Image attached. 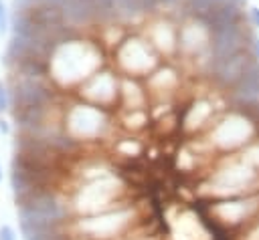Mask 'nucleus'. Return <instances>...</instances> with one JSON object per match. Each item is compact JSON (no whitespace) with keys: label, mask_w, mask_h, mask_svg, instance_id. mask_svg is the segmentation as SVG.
<instances>
[{"label":"nucleus","mask_w":259,"mask_h":240,"mask_svg":"<svg viewBox=\"0 0 259 240\" xmlns=\"http://www.w3.org/2000/svg\"><path fill=\"white\" fill-rule=\"evenodd\" d=\"M247 24H251V28H259V6H251L247 10Z\"/></svg>","instance_id":"dca6fc26"},{"label":"nucleus","mask_w":259,"mask_h":240,"mask_svg":"<svg viewBox=\"0 0 259 240\" xmlns=\"http://www.w3.org/2000/svg\"><path fill=\"white\" fill-rule=\"evenodd\" d=\"M0 182H2V165H0Z\"/></svg>","instance_id":"b1692460"},{"label":"nucleus","mask_w":259,"mask_h":240,"mask_svg":"<svg viewBox=\"0 0 259 240\" xmlns=\"http://www.w3.org/2000/svg\"><path fill=\"white\" fill-rule=\"evenodd\" d=\"M225 0H186V4L182 6L184 12L192 18H204L206 14H210L219 4H223Z\"/></svg>","instance_id":"ddd939ff"},{"label":"nucleus","mask_w":259,"mask_h":240,"mask_svg":"<svg viewBox=\"0 0 259 240\" xmlns=\"http://www.w3.org/2000/svg\"><path fill=\"white\" fill-rule=\"evenodd\" d=\"M4 30V8H2V4H0V32Z\"/></svg>","instance_id":"412c9836"},{"label":"nucleus","mask_w":259,"mask_h":240,"mask_svg":"<svg viewBox=\"0 0 259 240\" xmlns=\"http://www.w3.org/2000/svg\"><path fill=\"white\" fill-rule=\"evenodd\" d=\"M0 240H16V236H14V230H12L8 224L0 226Z\"/></svg>","instance_id":"a211bd4d"},{"label":"nucleus","mask_w":259,"mask_h":240,"mask_svg":"<svg viewBox=\"0 0 259 240\" xmlns=\"http://www.w3.org/2000/svg\"><path fill=\"white\" fill-rule=\"evenodd\" d=\"M212 212L217 214L219 222H223L225 226L249 224L259 216V192L231 196L225 202H217L212 206Z\"/></svg>","instance_id":"f03ea898"},{"label":"nucleus","mask_w":259,"mask_h":240,"mask_svg":"<svg viewBox=\"0 0 259 240\" xmlns=\"http://www.w3.org/2000/svg\"><path fill=\"white\" fill-rule=\"evenodd\" d=\"M257 135H259V127L255 119L241 109H233L223 121L214 125L210 133L212 137L210 141L223 151H235V149H241L253 143Z\"/></svg>","instance_id":"f257e3e1"},{"label":"nucleus","mask_w":259,"mask_h":240,"mask_svg":"<svg viewBox=\"0 0 259 240\" xmlns=\"http://www.w3.org/2000/svg\"><path fill=\"white\" fill-rule=\"evenodd\" d=\"M93 8H95V16L99 18H111L117 14L115 0H93Z\"/></svg>","instance_id":"4468645a"},{"label":"nucleus","mask_w":259,"mask_h":240,"mask_svg":"<svg viewBox=\"0 0 259 240\" xmlns=\"http://www.w3.org/2000/svg\"><path fill=\"white\" fill-rule=\"evenodd\" d=\"M121 61L123 58H132L134 56V61H130L127 65H125V69L127 71H132V73H144V71H150L152 67H154V54H152V50H150V46L144 42V40H127V44H123V48H121Z\"/></svg>","instance_id":"9d476101"},{"label":"nucleus","mask_w":259,"mask_h":240,"mask_svg":"<svg viewBox=\"0 0 259 240\" xmlns=\"http://www.w3.org/2000/svg\"><path fill=\"white\" fill-rule=\"evenodd\" d=\"M115 6H117V14H123V16H134L142 12L140 0H115Z\"/></svg>","instance_id":"2eb2a0df"},{"label":"nucleus","mask_w":259,"mask_h":240,"mask_svg":"<svg viewBox=\"0 0 259 240\" xmlns=\"http://www.w3.org/2000/svg\"><path fill=\"white\" fill-rule=\"evenodd\" d=\"M63 14L67 20H71L73 24H83L89 22L91 18H95V8H93V0H69L63 8Z\"/></svg>","instance_id":"f8f14e48"},{"label":"nucleus","mask_w":259,"mask_h":240,"mask_svg":"<svg viewBox=\"0 0 259 240\" xmlns=\"http://www.w3.org/2000/svg\"><path fill=\"white\" fill-rule=\"evenodd\" d=\"M130 216H132L130 210H115V212H107L95 218L81 220V228L93 238H109L127 224Z\"/></svg>","instance_id":"6e6552de"},{"label":"nucleus","mask_w":259,"mask_h":240,"mask_svg":"<svg viewBox=\"0 0 259 240\" xmlns=\"http://www.w3.org/2000/svg\"><path fill=\"white\" fill-rule=\"evenodd\" d=\"M0 131H2V133H8V125H6V121H2V119H0Z\"/></svg>","instance_id":"4be33fe9"},{"label":"nucleus","mask_w":259,"mask_h":240,"mask_svg":"<svg viewBox=\"0 0 259 240\" xmlns=\"http://www.w3.org/2000/svg\"><path fill=\"white\" fill-rule=\"evenodd\" d=\"M117 190H119V184L115 179H99L81 192L79 208L87 210V212H97L99 208H103L105 204L111 202V198L115 196Z\"/></svg>","instance_id":"1a4fd4ad"},{"label":"nucleus","mask_w":259,"mask_h":240,"mask_svg":"<svg viewBox=\"0 0 259 240\" xmlns=\"http://www.w3.org/2000/svg\"><path fill=\"white\" fill-rule=\"evenodd\" d=\"M245 22L225 24V26H219V28L210 30L208 54H210L212 61L227 58V56H231V54L247 48V42H249L251 32H249V26H245Z\"/></svg>","instance_id":"7ed1b4c3"},{"label":"nucleus","mask_w":259,"mask_h":240,"mask_svg":"<svg viewBox=\"0 0 259 240\" xmlns=\"http://www.w3.org/2000/svg\"><path fill=\"white\" fill-rule=\"evenodd\" d=\"M6 105H8V99H6V91H4V87H2V83H0V113L6 109Z\"/></svg>","instance_id":"6ab92c4d"},{"label":"nucleus","mask_w":259,"mask_h":240,"mask_svg":"<svg viewBox=\"0 0 259 240\" xmlns=\"http://www.w3.org/2000/svg\"><path fill=\"white\" fill-rule=\"evenodd\" d=\"M233 4H237V6H241V8H245L247 6V0H231Z\"/></svg>","instance_id":"5701e85b"},{"label":"nucleus","mask_w":259,"mask_h":240,"mask_svg":"<svg viewBox=\"0 0 259 240\" xmlns=\"http://www.w3.org/2000/svg\"><path fill=\"white\" fill-rule=\"evenodd\" d=\"M210 30L225 26V24H235V22H245L247 20V12L245 8L233 4L231 0H225L223 4H219L210 14H206L204 18H200Z\"/></svg>","instance_id":"9b49d317"},{"label":"nucleus","mask_w":259,"mask_h":240,"mask_svg":"<svg viewBox=\"0 0 259 240\" xmlns=\"http://www.w3.org/2000/svg\"><path fill=\"white\" fill-rule=\"evenodd\" d=\"M47 101H49V91L34 77H24L12 87V103L16 107L14 113L42 109Z\"/></svg>","instance_id":"0eeeda50"},{"label":"nucleus","mask_w":259,"mask_h":240,"mask_svg":"<svg viewBox=\"0 0 259 240\" xmlns=\"http://www.w3.org/2000/svg\"><path fill=\"white\" fill-rule=\"evenodd\" d=\"M253 61H255V56L249 52V48H243V50H239L227 58H221V61H212L208 54V75L221 89L229 91L245 77V73Z\"/></svg>","instance_id":"20e7f679"},{"label":"nucleus","mask_w":259,"mask_h":240,"mask_svg":"<svg viewBox=\"0 0 259 240\" xmlns=\"http://www.w3.org/2000/svg\"><path fill=\"white\" fill-rule=\"evenodd\" d=\"M229 101L233 109H241V111L259 105V61L257 58L249 65L245 77L235 87L229 89Z\"/></svg>","instance_id":"423d86ee"},{"label":"nucleus","mask_w":259,"mask_h":240,"mask_svg":"<svg viewBox=\"0 0 259 240\" xmlns=\"http://www.w3.org/2000/svg\"><path fill=\"white\" fill-rule=\"evenodd\" d=\"M38 2H42V4H51V6H57V8H65V4L69 2V0H38Z\"/></svg>","instance_id":"aec40b11"},{"label":"nucleus","mask_w":259,"mask_h":240,"mask_svg":"<svg viewBox=\"0 0 259 240\" xmlns=\"http://www.w3.org/2000/svg\"><path fill=\"white\" fill-rule=\"evenodd\" d=\"M18 216L59 224V222L67 216V210H65L63 204H61L55 196H51V194H32V196L26 198L24 202H20V206H18Z\"/></svg>","instance_id":"39448f33"},{"label":"nucleus","mask_w":259,"mask_h":240,"mask_svg":"<svg viewBox=\"0 0 259 240\" xmlns=\"http://www.w3.org/2000/svg\"><path fill=\"white\" fill-rule=\"evenodd\" d=\"M247 48H249V52L259 61V36L251 34V36H249V42H247Z\"/></svg>","instance_id":"f3484780"}]
</instances>
